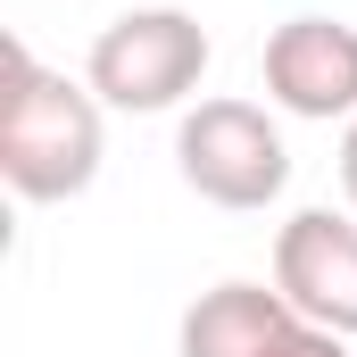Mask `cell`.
<instances>
[{"mask_svg": "<svg viewBox=\"0 0 357 357\" xmlns=\"http://www.w3.org/2000/svg\"><path fill=\"white\" fill-rule=\"evenodd\" d=\"M341 191H349V216H357V116H349V133H341Z\"/></svg>", "mask_w": 357, "mask_h": 357, "instance_id": "cell-8", "label": "cell"}, {"mask_svg": "<svg viewBox=\"0 0 357 357\" xmlns=\"http://www.w3.org/2000/svg\"><path fill=\"white\" fill-rule=\"evenodd\" d=\"M175 175L233 216H258L291 191V142L258 100H199L175 125Z\"/></svg>", "mask_w": 357, "mask_h": 357, "instance_id": "cell-3", "label": "cell"}, {"mask_svg": "<svg viewBox=\"0 0 357 357\" xmlns=\"http://www.w3.org/2000/svg\"><path fill=\"white\" fill-rule=\"evenodd\" d=\"M216 42L191 8H125L91 33L84 84L100 91V108H125V116H167L183 108L199 75H208Z\"/></svg>", "mask_w": 357, "mask_h": 357, "instance_id": "cell-2", "label": "cell"}, {"mask_svg": "<svg viewBox=\"0 0 357 357\" xmlns=\"http://www.w3.org/2000/svg\"><path fill=\"white\" fill-rule=\"evenodd\" d=\"M274 291L299 307V324L357 333V216L341 208H299L274 233Z\"/></svg>", "mask_w": 357, "mask_h": 357, "instance_id": "cell-5", "label": "cell"}, {"mask_svg": "<svg viewBox=\"0 0 357 357\" xmlns=\"http://www.w3.org/2000/svg\"><path fill=\"white\" fill-rule=\"evenodd\" d=\"M299 324V307L274 282H216L183 307V357H274V341Z\"/></svg>", "mask_w": 357, "mask_h": 357, "instance_id": "cell-6", "label": "cell"}, {"mask_svg": "<svg viewBox=\"0 0 357 357\" xmlns=\"http://www.w3.org/2000/svg\"><path fill=\"white\" fill-rule=\"evenodd\" d=\"M274 357H349V341L324 333V324H291V333L274 341Z\"/></svg>", "mask_w": 357, "mask_h": 357, "instance_id": "cell-7", "label": "cell"}, {"mask_svg": "<svg viewBox=\"0 0 357 357\" xmlns=\"http://www.w3.org/2000/svg\"><path fill=\"white\" fill-rule=\"evenodd\" d=\"M266 100L282 116H307V125H349L357 116V25L341 17H282L266 33Z\"/></svg>", "mask_w": 357, "mask_h": 357, "instance_id": "cell-4", "label": "cell"}, {"mask_svg": "<svg viewBox=\"0 0 357 357\" xmlns=\"http://www.w3.org/2000/svg\"><path fill=\"white\" fill-rule=\"evenodd\" d=\"M0 175L17 199L33 208H59V199H84L100 183L108 158V133H100V91L50 75L25 42L0 50Z\"/></svg>", "mask_w": 357, "mask_h": 357, "instance_id": "cell-1", "label": "cell"}]
</instances>
